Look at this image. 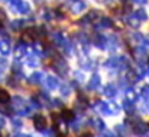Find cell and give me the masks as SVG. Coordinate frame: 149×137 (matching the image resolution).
Instances as JSON below:
<instances>
[{
    "instance_id": "3",
    "label": "cell",
    "mask_w": 149,
    "mask_h": 137,
    "mask_svg": "<svg viewBox=\"0 0 149 137\" xmlns=\"http://www.w3.org/2000/svg\"><path fill=\"white\" fill-rule=\"evenodd\" d=\"M61 117H63L65 121H70V120L74 119V112H72L71 109H64V110L61 112Z\"/></svg>"
},
{
    "instance_id": "2",
    "label": "cell",
    "mask_w": 149,
    "mask_h": 137,
    "mask_svg": "<svg viewBox=\"0 0 149 137\" xmlns=\"http://www.w3.org/2000/svg\"><path fill=\"white\" fill-rule=\"evenodd\" d=\"M10 102V93L6 90L4 87H0V103H9Z\"/></svg>"
},
{
    "instance_id": "1",
    "label": "cell",
    "mask_w": 149,
    "mask_h": 137,
    "mask_svg": "<svg viewBox=\"0 0 149 137\" xmlns=\"http://www.w3.org/2000/svg\"><path fill=\"white\" fill-rule=\"evenodd\" d=\"M33 124L37 130H44L47 127V117L43 114H36L33 117Z\"/></svg>"
}]
</instances>
